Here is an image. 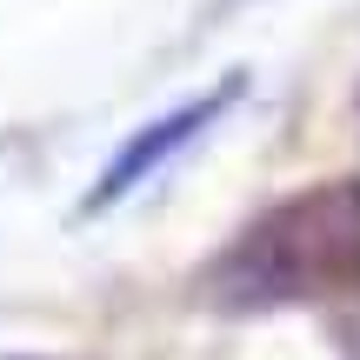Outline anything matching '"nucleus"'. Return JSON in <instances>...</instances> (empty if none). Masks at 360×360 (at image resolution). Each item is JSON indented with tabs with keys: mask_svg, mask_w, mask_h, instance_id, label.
Here are the masks:
<instances>
[{
	"mask_svg": "<svg viewBox=\"0 0 360 360\" xmlns=\"http://www.w3.org/2000/svg\"><path fill=\"white\" fill-rule=\"evenodd\" d=\"M240 294H354L360 287V180H327L267 220H254L233 247Z\"/></svg>",
	"mask_w": 360,
	"mask_h": 360,
	"instance_id": "obj_1",
	"label": "nucleus"
},
{
	"mask_svg": "<svg viewBox=\"0 0 360 360\" xmlns=\"http://www.w3.org/2000/svg\"><path fill=\"white\" fill-rule=\"evenodd\" d=\"M233 87H240V80H227V87H214V94H200V101H193V107H180V114H167V120H160V127H147L141 141H134L127 154H120L114 167L101 174V187H94V207H107V200H114V193H127L134 180H141L147 167H154V160H167V154H174L180 141H193V134H200L207 120H214L220 107L233 101Z\"/></svg>",
	"mask_w": 360,
	"mask_h": 360,
	"instance_id": "obj_2",
	"label": "nucleus"
}]
</instances>
